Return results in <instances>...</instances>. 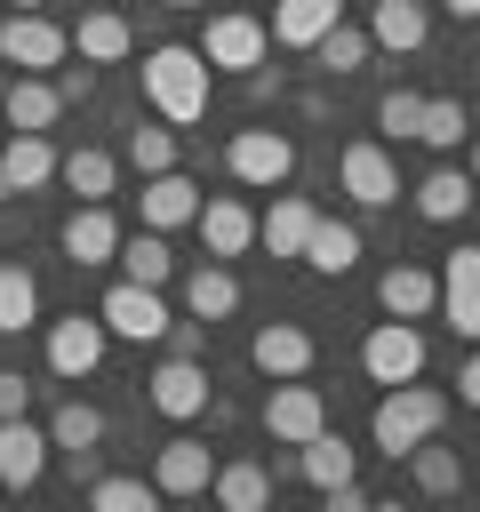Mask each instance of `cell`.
Masks as SVG:
<instances>
[{
	"label": "cell",
	"mask_w": 480,
	"mask_h": 512,
	"mask_svg": "<svg viewBox=\"0 0 480 512\" xmlns=\"http://www.w3.org/2000/svg\"><path fill=\"white\" fill-rule=\"evenodd\" d=\"M136 208H144V224H152V232H184V224L200 216V184H192L184 168H160V176H144Z\"/></svg>",
	"instance_id": "17"
},
{
	"label": "cell",
	"mask_w": 480,
	"mask_h": 512,
	"mask_svg": "<svg viewBox=\"0 0 480 512\" xmlns=\"http://www.w3.org/2000/svg\"><path fill=\"white\" fill-rule=\"evenodd\" d=\"M440 320H448L464 344H480V248H472V240L448 248V264H440Z\"/></svg>",
	"instance_id": "13"
},
{
	"label": "cell",
	"mask_w": 480,
	"mask_h": 512,
	"mask_svg": "<svg viewBox=\"0 0 480 512\" xmlns=\"http://www.w3.org/2000/svg\"><path fill=\"white\" fill-rule=\"evenodd\" d=\"M416 120H424V96H416V88H384V96H376V128H384L392 144H408Z\"/></svg>",
	"instance_id": "40"
},
{
	"label": "cell",
	"mask_w": 480,
	"mask_h": 512,
	"mask_svg": "<svg viewBox=\"0 0 480 512\" xmlns=\"http://www.w3.org/2000/svg\"><path fill=\"white\" fill-rule=\"evenodd\" d=\"M64 56H72V32L48 24L40 8H8L0 16V64L8 72H56Z\"/></svg>",
	"instance_id": "4"
},
{
	"label": "cell",
	"mask_w": 480,
	"mask_h": 512,
	"mask_svg": "<svg viewBox=\"0 0 480 512\" xmlns=\"http://www.w3.org/2000/svg\"><path fill=\"white\" fill-rule=\"evenodd\" d=\"M160 8H200V0H160Z\"/></svg>",
	"instance_id": "47"
},
{
	"label": "cell",
	"mask_w": 480,
	"mask_h": 512,
	"mask_svg": "<svg viewBox=\"0 0 480 512\" xmlns=\"http://www.w3.org/2000/svg\"><path fill=\"white\" fill-rule=\"evenodd\" d=\"M456 384H464V408H480V352L464 360V376H456Z\"/></svg>",
	"instance_id": "44"
},
{
	"label": "cell",
	"mask_w": 480,
	"mask_h": 512,
	"mask_svg": "<svg viewBox=\"0 0 480 512\" xmlns=\"http://www.w3.org/2000/svg\"><path fill=\"white\" fill-rule=\"evenodd\" d=\"M448 16H456V24H472V16H480V0H448Z\"/></svg>",
	"instance_id": "45"
},
{
	"label": "cell",
	"mask_w": 480,
	"mask_h": 512,
	"mask_svg": "<svg viewBox=\"0 0 480 512\" xmlns=\"http://www.w3.org/2000/svg\"><path fill=\"white\" fill-rule=\"evenodd\" d=\"M16 8H48V0H16Z\"/></svg>",
	"instance_id": "50"
},
{
	"label": "cell",
	"mask_w": 480,
	"mask_h": 512,
	"mask_svg": "<svg viewBox=\"0 0 480 512\" xmlns=\"http://www.w3.org/2000/svg\"><path fill=\"white\" fill-rule=\"evenodd\" d=\"M56 176L80 192V200H112V184H120V168H112V152H96V144H72L64 160H56Z\"/></svg>",
	"instance_id": "35"
},
{
	"label": "cell",
	"mask_w": 480,
	"mask_h": 512,
	"mask_svg": "<svg viewBox=\"0 0 480 512\" xmlns=\"http://www.w3.org/2000/svg\"><path fill=\"white\" fill-rule=\"evenodd\" d=\"M472 192H480V184H472L464 168H432V176L416 184V216H432V224H456V216L472 208Z\"/></svg>",
	"instance_id": "32"
},
{
	"label": "cell",
	"mask_w": 480,
	"mask_h": 512,
	"mask_svg": "<svg viewBox=\"0 0 480 512\" xmlns=\"http://www.w3.org/2000/svg\"><path fill=\"white\" fill-rule=\"evenodd\" d=\"M184 312H192V320H208V328L240 312V280L224 272V256H208V264H192V272H184Z\"/></svg>",
	"instance_id": "22"
},
{
	"label": "cell",
	"mask_w": 480,
	"mask_h": 512,
	"mask_svg": "<svg viewBox=\"0 0 480 512\" xmlns=\"http://www.w3.org/2000/svg\"><path fill=\"white\" fill-rule=\"evenodd\" d=\"M96 440H104V408L72 392V400L48 416V448H56V456H80V448H96Z\"/></svg>",
	"instance_id": "33"
},
{
	"label": "cell",
	"mask_w": 480,
	"mask_h": 512,
	"mask_svg": "<svg viewBox=\"0 0 480 512\" xmlns=\"http://www.w3.org/2000/svg\"><path fill=\"white\" fill-rule=\"evenodd\" d=\"M144 104H152L168 128L208 120V56H200L192 40H160V48H144Z\"/></svg>",
	"instance_id": "1"
},
{
	"label": "cell",
	"mask_w": 480,
	"mask_h": 512,
	"mask_svg": "<svg viewBox=\"0 0 480 512\" xmlns=\"http://www.w3.org/2000/svg\"><path fill=\"white\" fill-rule=\"evenodd\" d=\"M296 264H312V272H352V264H360V224H344V216H312Z\"/></svg>",
	"instance_id": "28"
},
{
	"label": "cell",
	"mask_w": 480,
	"mask_h": 512,
	"mask_svg": "<svg viewBox=\"0 0 480 512\" xmlns=\"http://www.w3.org/2000/svg\"><path fill=\"white\" fill-rule=\"evenodd\" d=\"M312 216H320V208H312L304 192H272V208L256 216V240H264L272 256H304V232H312Z\"/></svg>",
	"instance_id": "24"
},
{
	"label": "cell",
	"mask_w": 480,
	"mask_h": 512,
	"mask_svg": "<svg viewBox=\"0 0 480 512\" xmlns=\"http://www.w3.org/2000/svg\"><path fill=\"white\" fill-rule=\"evenodd\" d=\"M104 320L96 312H64L56 328H48V376H64V384H80V376H96L104 368Z\"/></svg>",
	"instance_id": "10"
},
{
	"label": "cell",
	"mask_w": 480,
	"mask_h": 512,
	"mask_svg": "<svg viewBox=\"0 0 480 512\" xmlns=\"http://www.w3.org/2000/svg\"><path fill=\"white\" fill-rule=\"evenodd\" d=\"M360 368H368V384H408V376H424V328L384 312V320L368 328V344H360Z\"/></svg>",
	"instance_id": "6"
},
{
	"label": "cell",
	"mask_w": 480,
	"mask_h": 512,
	"mask_svg": "<svg viewBox=\"0 0 480 512\" xmlns=\"http://www.w3.org/2000/svg\"><path fill=\"white\" fill-rule=\"evenodd\" d=\"M440 424H448V392H432V384H416V376H408V384H384V400H376V424H368V432H376V448L400 464V456H408L416 440H432Z\"/></svg>",
	"instance_id": "2"
},
{
	"label": "cell",
	"mask_w": 480,
	"mask_h": 512,
	"mask_svg": "<svg viewBox=\"0 0 480 512\" xmlns=\"http://www.w3.org/2000/svg\"><path fill=\"white\" fill-rule=\"evenodd\" d=\"M48 424H32V416H0V488H40V472H48Z\"/></svg>",
	"instance_id": "15"
},
{
	"label": "cell",
	"mask_w": 480,
	"mask_h": 512,
	"mask_svg": "<svg viewBox=\"0 0 480 512\" xmlns=\"http://www.w3.org/2000/svg\"><path fill=\"white\" fill-rule=\"evenodd\" d=\"M304 56H312L328 80H344V72H360V64H368V32H360V24H328Z\"/></svg>",
	"instance_id": "36"
},
{
	"label": "cell",
	"mask_w": 480,
	"mask_h": 512,
	"mask_svg": "<svg viewBox=\"0 0 480 512\" xmlns=\"http://www.w3.org/2000/svg\"><path fill=\"white\" fill-rule=\"evenodd\" d=\"M352 464H360V448H352L336 424H320L312 440H296V448H288V472H296V480H312V488H336V480H352Z\"/></svg>",
	"instance_id": "19"
},
{
	"label": "cell",
	"mask_w": 480,
	"mask_h": 512,
	"mask_svg": "<svg viewBox=\"0 0 480 512\" xmlns=\"http://www.w3.org/2000/svg\"><path fill=\"white\" fill-rule=\"evenodd\" d=\"M88 88H96V64H88V56H80V64H56V96H64V104H80Z\"/></svg>",
	"instance_id": "41"
},
{
	"label": "cell",
	"mask_w": 480,
	"mask_h": 512,
	"mask_svg": "<svg viewBox=\"0 0 480 512\" xmlns=\"http://www.w3.org/2000/svg\"><path fill=\"white\" fill-rule=\"evenodd\" d=\"M208 480H216L208 440H192V432L160 440V456H152V488H160V496H208Z\"/></svg>",
	"instance_id": "14"
},
{
	"label": "cell",
	"mask_w": 480,
	"mask_h": 512,
	"mask_svg": "<svg viewBox=\"0 0 480 512\" xmlns=\"http://www.w3.org/2000/svg\"><path fill=\"white\" fill-rule=\"evenodd\" d=\"M128 168H136V176L176 168V128H168V120H160V128H128Z\"/></svg>",
	"instance_id": "39"
},
{
	"label": "cell",
	"mask_w": 480,
	"mask_h": 512,
	"mask_svg": "<svg viewBox=\"0 0 480 512\" xmlns=\"http://www.w3.org/2000/svg\"><path fill=\"white\" fill-rule=\"evenodd\" d=\"M264 432L280 440V448H296V440H312L320 424H328V400H320V384H304V376H272V392H264Z\"/></svg>",
	"instance_id": "7"
},
{
	"label": "cell",
	"mask_w": 480,
	"mask_h": 512,
	"mask_svg": "<svg viewBox=\"0 0 480 512\" xmlns=\"http://www.w3.org/2000/svg\"><path fill=\"white\" fill-rule=\"evenodd\" d=\"M56 144H48V128H8V144H0V168H8V192H40L48 176H56Z\"/></svg>",
	"instance_id": "20"
},
{
	"label": "cell",
	"mask_w": 480,
	"mask_h": 512,
	"mask_svg": "<svg viewBox=\"0 0 480 512\" xmlns=\"http://www.w3.org/2000/svg\"><path fill=\"white\" fill-rule=\"evenodd\" d=\"M336 184H344L360 208H392V200H400V168H392V152H384L376 136H360V144L336 152Z\"/></svg>",
	"instance_id": "9"
},
{
	"label": "cell",
	"mask_w": 480,
	"mask_h": 512,
	"mask_svg": "<svg viewBox=\"0 0 480 512\" xmlns=\"http://www.w3.org/2000/svg\"><path fill=\"white\" fill-rule=\"evenodd\" d=\"M0 96H8V64H0Z\"/></svg>",
	"instance_id": "48"
},
{
	"label": "cell",
	"mask_w": 480,
	"mask_h": 512,
	"mask_svg": "<svg viewBox=\"0 0 480 512\" xmlns=\"http://www.w3.org/2000/svg\"><path fill=\"white\" fill-rule=\"evenodd\" d=\"M0 344H8V336H0Z\"/></svg>",
	"instance_id": "51"
},
{
	"label": "cell",
	"mask_w": 480,
	"mask_h": 512,
	"mask_svg": "<svg viewBox=\"0 0 480 512\" xmlns=\"http://www.w3.org/2000/svg\"><path fill=\"white\" fill-rule=\"evenodd\" d=\"M400 464H408V480H416L424 496H456V488H464V456H456V448H440V432H432V440H416Z\"/></svg>",
	"instance_id": "30"
},
{
	"label": "cell",
	"mask_w": 480,
	"mask_h": 512,
	"mask_svg": "<svg viewBox=\"0 0 480 512\" xmlns=\"http://www.w3.org/2000/svg\"><path fill=\"white\" fill-rule=\"evenodd\" d=\"M192 48L208 56V72H240V80H248V72L272 56V32H264L248 8H224V16H208V24H200V40H192Z\"/></svg>",
	"instance_id": "3"
},
{
	"label": "cell",
	"mask_w": 480,
	"mask_h": 512,
	"mask_svg": "<svg viewBox=\"0 0 480 512\" xmlns=\"http://www.w3.org/2000/svg\"><path fill=\"white\" fill-rule=\"evenodd\" d=\"M424 32H432L424 0H376V16H368V48H392V56L424 48Z\"/></svg>",
	"instance_id": "29"
},
{
	"label": "cell",
	"mask_w": 480,
	"mask_h": 512,
	"mask_svg": "<svg viewBox=\"0 0 480 512\" xmlns=\"http://www.w3.org/2000/svg\"><path fill=\"white\" fill-rule=\"evenodd\" d=\"M56 240H64V256H72L80 272H96V264H112V256H120V224H112V208H104V200H80V208L64 216V232H56Z\"/></svg>",
	"instance_id": "16"
},
{
	"label": "cell",
	"mask_w": 480,
	"mask_h": 512,
	"mask_svg": "<svg viewBox=\"0 0 480 512\" xmlns=\"http://www.w3.org/2000/svg\"><path fill=\"white\" fill-rule=\"evenodd\" d=\"M224 168H232L240 184L272 192V184H288V176H296V144H288L280 128H240V136L224 144Z\"/></svg>",
	"instance_id": "8"
},
{
	"label": "cell",
	"mask_w": 480,
	"mask_h": 512,
	"mask_svg": "<svg viewBox=\"0 0 480 512\" xmlns=\"http://www.w3.org/2000/svg\"><path fill=\"white\" fill-rule=\"evenodd\" d=\"M40 320V280H32V264H0V336H24Z\"/></svg>",
	"instance_id": "34"
},
{
	"label": "cell",
	"mask_w": 480,
	"mask_h": 512,
	"mask_svg": "<svg viewBox=\"0 0 480 512\" xmlns=\"http://www.w3.org/2000/svg\"><path fill=\"white\" fill-rule=\"evenodd\" d=\"M328 24H344V0H272V24H264V32H272L280 48H312Z\"/></svg>",
	"instance_id": "26"
},
{
	"label": "cell",
	"mask_w": 480,
	"mask_h": 512,
	"mask_svg": "<svg viewBox=\"0 0 480 512\" xmlns=\"http://www.w3.org/2000/svg\"><path fill=\"white\" fill-rule=\"evenodd\" d=\"M144 400H152L160 416L192 424V416H208V368H200V360H184V352H168V360L144 376Z\"/></svg>",
	"instance_id": "12"
},
{
	"label": "cell",
	"mask_w": 480,
	"mask_h": 512,
	"mask_svg": "<svg viewBox=\"0 0 480 512\" xmlns=\"http://www.w3.org/2000/svg\"><path fill=\"white\" fill-rule=\"evenodd\" d=\"M464 176H472V184H480V136H472V168H464Z\"/></svg>",
	"instance_id": "46"
},
{
	"label": "cell",
	"mask_w": 480,
	"mask_h": 512,
	"mask_svg": "<svg viewBox=\"0 0 480 512\" xmlns=\"http://www.w3.org/2000/svg\"><path fill=\"white\" fill-rule=\"evenodd\" d=\"M208 496H216L224 512H264V504H272V472H264V464H248V456H240V464H216Z\"/></svg>",
	"instance_id": "31"
},
{
	"label": "cell",
	"mask_w": 480,
	"mask_h": 512,
	"mask_svg": "<svg viewBox=\"0 0 480 512\" xmlns=\"http://www.w3.org/2000/svg\"><path fill=\"white\" fill-rule=\"evenodd\" d=\"M0 200H8V168H0Z\"/></svg>",
	"instance_id": "49"
},
{
	"label": "cell",
	"mask_w": 480,
	"mask_h": 512,
	"mask_svg": "<svg viewBox=\"0 0 480 512\" xmlns=\"http://www.w3.org/2000/svg\"><path fill=\"white\" fill-rule=\"evenodd\" d=\"M464 128H472V120H464V104H456V96H424L416 144H432V152H456V144H464Z\"/></svg>",
	"instance_id": "38"
},
{
	"label": "cell",
	"mask_w": 480,
	"mask_h": 512,
	"mask_svg": "<svg viewBox=\"0 0 480 512\" xmlns=\"http://www.w3.org/2000/svg\"><path fill=\"white\" fill-rule=\"evenodd\" d=\"M72 48H80L88 64H120V56L136 48V24H128L120 8H88V16L72 24Z\"/></svg>",
	"instance_id": "27"
},
{
	"label": "cell",
	"mask_w": 480,
	"mask_h": 512,
	"mask_svg": "<svg viewBox=\"0 0 480 512\" xmlns=\"http://www.w3.org/2000/svg\"><path fill=\"white\" fill-rule=\"evenodd\" d=\"M32 408V376L24 368H0V416H24Z\"/></svg>",
	"instance_id": "42"
},
{
	"label": "cell",
	"mask_w": 480,
	"mask_h": 512,
	"mask_svg": "<svg viewBox=\"0 0 480 512\" xmlns=\"http://www.w3.org/2000/svg\"><path fill=\"white\" fill-rule=\"evenodd\" d=\"M152 504H160V488L136 480V472H96L88 480V512H152Z\"/></svg>",
	"instance_id": "37"
},
{
	"label": "cell",
	"mask_w": 480,
	"mask_h": 512,
	"mask_svg": "<svg viewBox=\"0 0 480 512\" xmlns=\"http://www.w3.org/2000/svg\"><path fill=\"white\" fill-rule=\"evenodd\" d=\"M0 112H8V128H56L64 96H56V80H48V72H8Z\"/></svg>",
	"instance_id": "23"
},
{
	"label": "cell",
	"mask_w": 480,
	"mask_h": 512,
	"mask_svg": "<svg viewBox=\"0 0 480 512\" xmlns=\"http://www.w3.org/2000/svg\"><path fill=\"white\" fill-rule=\"evenodd\" d=\"M96 320H104V336H120V344H160L176 312L160 304V288H144V280H112L104 304H96Z\"/></svg>",
	"instance_id": "5"
},
{
	"label": "cell",
	"mask_w": 480,
	"mask_h": 512,
	"mask_svg": "<svg viewBox=\"0 0 480 512\" xmlns=\"http://www.w3.org/2000/svg\"><path fill=\"white\" fill-rule=\"evenodd\" d=\"M192 232L208 240V256H248V248H256V208L232 200V192H216V200H200Z\"/></svg>",
	"instance_id": "18"
},
{
	"label": "cell",
	"mask_w": 480,
	"mask_h": 512,
	"mask_svg": "<svg viewBox=\"0 0 480 512\" xmlns=\"http://www.w3.org/2000/svg\"><path fill=\"white\" fill-rule=\"evenodd\" d=\"M120 280H144V288H168L176 280V256H168V232H152V224H136V232H120Z\"/></svg>",
	"instance_id": "25"
},
{
	"label": "cell",
	"mask_w": 480,
	"mask_h": 512,
	"mask_svg": "<svg viewBox=\"0 0 480 512\" xmlns=\"http://www.w3.org/2000/svg\"><path fill=\"white\" fill-rule=\"evenodd\" d=\"M328 496V512H368V488L360 480H336V488H320Z\"/></svg>",
	"instance_id": "43"
},
{
	"label": "cell",
	"mask_w": 480,
	"mask_h": 512,
	"mask_svg": "<svg viewBox=\"0 0 480 512\" xmlns=\"http://www.w3.org/2000/svg\"><path fill=\"white\" fill-rule=\"evenodd\" d=\"M312 360H320V344H312L304 320H264L248 336V368L256 376H312Z\"/></svg>",
	"instance_id": "11"
},
{
	"label": "cell",
	"mask_w": 480,
	"mask_h": 512,
	"mask_svg": "<svg viewBox=\"0 0 480 512\" xmlns=\"http://www.w3.org/2000/svg\"><path fill=\"white\" fill-rule=\"evenodd\" d=\"M376 304H384L392 320H432V312H440V272H424V264H392V272L376 280Z\"/></svg>",
	"instance_id": "21"
}]
</instances>
